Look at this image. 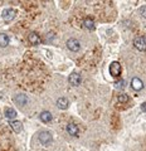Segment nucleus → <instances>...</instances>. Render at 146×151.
<instances>
[{
  "instance_id": "16",
  "label": "nucleus",
  "mask_w": 146,
  "mask_h": 151,
  "mask_svg": "<svg viewBox=\"0 0 146 151\" xmlns=\"http://www.w3.org/2000/svg\"><path fill=\"white\" fill-rule=\"evenodd\" d=\"M9 44V37L6 34H0V47L4 48Z\"/></svg>"
},
{
  "instance_id": "11",
  "label": "nucleus",
  "mask_w": 146,
  "mask_h": 151,
  "mask_svg": "<svg viewBox=\"0 0 146 151\" xmlns=\"http://www.w3.org/2000/svg\"><path fill=\"white\" fill-rule=\"evenodd\" d=\"M14 101H15L19 106H24L28 102V97L25 96V94H17V96L14 97Z\"/></svg>"
},
{
  "instance_id": "12",
  "label": "nucleus",
  "mask_w": 146,
  "mask_h": 151,
  "mask_svg": "<svg viewBox=\"0 0 146 151\" xmlns=\"http://www.w3.org/2000/svg\"><path fill=\"white\" fill-rule=\"evenodd\" d=\"M39 119L42 122H44V124H48V122L52 121V113L48 112V111H43L39 115Z\"/></svg>"
},
{
  "instance_id": "18",
  "label": "nucleus",
  "mask_w": 146,
  "mask_h": 151,
  "mask_svg": "<svg viewBox=\"0 0 146 151\" xmlns=\"http://www.w3.org/2000/svg\"><path fill=\"white\" fill-rule=\"evenodd\" d=\"M139 12H140V14L142 15V18H146V5H142L140 9H139Z\"/></svg>"
},
{
  "instance_id": "3",
  "label": "nucleus",
  "mask_w": 146,
  "mask_h": 151,
  "mask_svg": "<svg viewBox=\"0 0 146 151\" xmlns=\"http://www.w3.org/2000/svg\"><path fill=\"white\" fill-rule=\"evenodd\" d=\"M110 74L112 77H119L121 74V64L119 62H112L110 64Z\"/></svg>"
},
{
  "instance_id": "13",
  "label": "nucleus",
  "mask_w": 146,
  "mask_h": 151,
  "mask_svg": "<svg viewBox=\"0 0 146 151\" xmlns=\"http://www.w3.org/2000/svg\"><path fill=\"white\" fill-rule=\"evenodd\" d=\"M68 105H69V102H68L67 98H64V97L58 98V101H57V106L60 108V110H65V108H68Z\"/></svg>"
},
{
  "instance_id": "6",
  "label": "nucleus",
  "mask_w": 146,
  "mask_h": 151,
  "mask_svg": "<svg viewBox=\"0 0 146 151\" xmlns=\"http://www.w3.org/2000/svg\"><path fill=\"white\" fill-rule=\"evenodd\" d=\"M28 40H29V43L30 44H33V45H38L39 43H40V37L37 34V33H34V32H32L29 35H28Z\"/></svg>"
},
{
  "instance_id": "14",
  "label": "nucleus",
  "mask_w": 146,
  "mask_h": 151,
  "mask_svg": "<svg viewBox=\"0 0 146 151\" xmlns=\"http://www.w3.org/2000/svg\"><path fill=\"white\" fill-rule=\"evenodd\" d=\"M5 117L8 120H14L17 117V111L13 108H6L5 110Z\"/></svg>"
},
{
  "instance_id": "2",
  "label": "nucleus",
  "mask_w": 146,
  "mask_h": 151,
  "mask_svg": "<svg viewBox=\"0 0 146 151\" xmlns=\"http://www.w3.org/2000/svg\"><path fill=\"white\" fill-rule=\"evenodd\" d=\"M38 139H39V141L43 145H48V144H50L52 142V135L49 134L48 131H42V132H39V135H38Z\"/></svg>"
},
{
  "instance_id": "8",
  "label": "nucleus",
  "mask_w": 146,
  "mask_h": 151,
  "mask_svg": "<svg viewBox=\"0 0 146 151\" xmlns=\"http://www.w3.org/2000/svg\"><path fill=\"white\" fill-rule=\"evenodd\" d=\"M68 81H69V83L72 84V86H78L79 83H81V76H79L78 73H72L69 76V78H68Z\"/></svg>"
},
{
  "instance_id": "19",
  "label": "nucleus",
  "mask_w": 146,
  "mask_h": 151,
  "mask_svg": "<svg viewBox=\"0 0 146 151\" xmlns=\"http://www.w3.org/2000/svg\"><path fill=\"white\" fill-rule=\"evenodd\" d=\"M116 87H117V88H124V87H125V81L117 82V83H116Z\"/></svg>"
},
{
  "instance_id": "7",
  "label": "nucleus",
  "mask_w": 146,
  "mask_h": 151,
  "mask_svg": "<svg viewBox=\"0 0 146 151\" xmlns=\"http://www.w3.org/2000/svg\"><path fill=\"white\" fill-rule=\"evenodd\" d=\"M131 86H132L135 91H141V89L144 88V82L141 81L140 78L135 77V78H132V81H131Z\"/></svg>"
},
{
  "instance_id": "10",
  "label": "nucleus",
  "mask_w": 146,
  "mask_h": 151,
  "mask_svg": "<svg viewBox=\"0 0 146 151\" xmlns=\"http://www.w3.org/2000/svg\"><path fill=\"white\" fill-rule=\"evenodd\" d=\"M67 131H68V134L70 136H78V126L76 124H68L67 125Z\"/></svg>"
},
{
  "instance_id": "20",
  "label": "nucleus",
  "mask_w": 146,
  "mask_h": 151,
  "mask_svg": "<svg viewBox=\"0 0 146 151\" xmlns=\"http://www.w3.org/2000/svg\"><path fill=\"white\" fill-rule=\"evenodd\" d=\"M141 110H142V111L146 113V102H144L142 105H141Z\"/></svg>"
},
{
  "instance_id": "17",
  "label": "nucleus",
  "mask_w": 146,
  "mask_h": 151,
  "mask_svg": "<svg viewBox=\"0 0 146 151\" xmlns=\"http://www.w3.org/2000/svg\"><path fill=\"white\" fill-rule=\"evenodd\" d=\"M127 101H129V94H126V93H121V94H119V102H121V103H126Z\"/></svg>"
},
{
  "instance_id": "4",
  "label": "nucleus",
  "mask_w": 146,
  "mask_h": 151,
  "mask_svg": "<svg viewBox=\"0 0 146 151\" xmlns=\"http://www.w3.org/2000/svg\"><path fill=\"white\" fill-rule=\"evenodd\" d=\"M15 17H17V10H14V9H5L3 12V19L5 22H12Z\"/></svg>"
},
{
  "instance_id": "1",
  "label": "nucleus",
  "mask_w": 146,
  "mask_h": 151,
  "mask_svg": "<svg viewBox=\"0 0 146 151\" xmlns=\"http://www.w3.org/2000/svg\"><path fill=\"white\" fill-rule=\"evenodd\" d=\"M134 45L136 49H139L141 52L146 50V35L145 37H137L134 39Z\"/></svg>"
},
{
  "instance_id": "5",
  "label": "nucleus",
  "mask_w": 146,
  "mask_h": 151,
  "mask_svg": "<svg viewBox=\"0 0 146 151\" xmlns=\"http://www.w3.org/2000/svg\"><path fill=\"white\" fill-rule=\"evenodd\" d=\"M67 47H68V49H70L72 52H77L81 48V43H79L77 39H74V38H70V39L67 40Z\"/></svg>"
},
{
  "instance_id": "9",
  "label": "nucleus",
  "mask_w": 146,
  "mask_h": 151,
  "mask_svg": "<svg viewBox=\"0 0 146 151\" xmlns=\"http://www.w3.org/2000/svg\"><path fill=\"white\" fill-rule=\"evenodd\" d=\"M83 27L86 28V29H88V30H95V28H96L95 20H93L92 18H86L83 20Z\"/></svg>"
},
{
  "instance_id": "15",
  "label": "nucleus",
  "mask_w": 146,
  "mask_h": 151,
  "mask_svg": "<svg viewBox=\"0 0 146 151\" xmlns=\"http://www.w3.org/2000/svg\"><path fill=\"white\" fill-rule=\"evenodd\" d=\"M10 126H12V129L17 132V134H19V132L22 131V122H19V121H12L10 122Z\"/></svg>"
}]
</instances>
